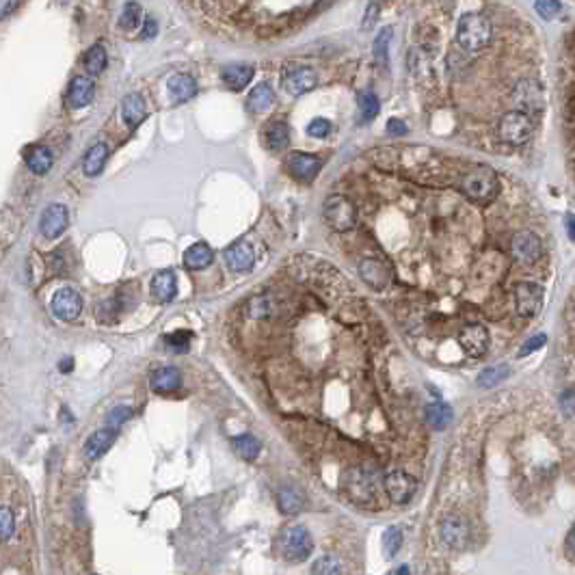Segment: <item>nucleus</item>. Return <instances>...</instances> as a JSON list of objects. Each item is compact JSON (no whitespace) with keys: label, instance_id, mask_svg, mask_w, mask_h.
Here are the masks:
<instances>
[{"label":"nucleus","instance_id":"f257e3e1","mask_svg":"<svg viewBox=\"0 0 575 575\" xmlns=\"http://www.w3.org/2000/svg\"><path fill=\"white\" fill-rule=\"evenodd\" d=\"M461 193L465 195L470 202L474 204H491L500 193V180L498 173L491 167L478 165L470 171L463 173V178L458 182Z\"/></svg>","mask_w":575,"mask_h":575},{"label":"nucleus","instance_id":"f03ea898","mask_svg":"<svg viewBox=\"0 0 575 575\" xmlns=\"http://www.w3.org/2000/svg\"><path fill=\"white\" fill-rule=\"evenodd\" d=\"M491 35H493L491 22L482 13L472 11V13H465L458 20L456 41H458V46L463 50L478 52V50L486 48L489 46V41H491Z\"/></svg>","mask_w":575,"mask_h":575},{"label":"nucleus","instance_id":"7ed1b4c3","mask_svg":"<svg viewBox=\"0 0 575 575\" xmlns=\"http://www.w3.org/2000/svg\"><path fill=\"white\" fill-rule=\"evenodd\" d=\"M277 547H279V554L285 562L299 565V562H305L309 556H312L314 539L303 525H290L281 532Z\"/></svg>","mask_w":575,"mask_h":575},{"label":"nucleus","instance_id":"20e7f679","mask_svg":"<svg viewBox=\"0 0 575 575\" xmlns=\"http://www.w3.org/2000/svg\"><path fill=\"white\" fill-rule=\"evenodd\" d=\"M324 221L331 230L336 232H348L355 227L357 223V210L352 206V202L344 195H331L324 199V208H322Z\"/></svg>","mask_w":575,"mask_h":575},{"label":"nucleus","instance_id":"39448f33","mask_svg":"<svg viewBox=\"0 0 575 575\" xmlns=\"http://www.w3.org/2000/svg\"><path fill=\"white\" fill-rule=\"evenodd\" d=\"M500 139L508 145H523L530 141L535 132V119L528 117L521 110H511L500 119Z\"/></svg>","mask_w":575,"mask_h":575},{"label":"nucleus","instance_id":"423d86ee","mask_svg":"<svg viewBox=\"0 0 575 575\" xmlns=\"http://www.w3.org/2000/svg\"><path fill=\"white\" fill-rule=\"evenodd\" d=\"M513 102L517 104V110L525 113L528 117H535L543 113L545 108V94L543 87L537 80H519L513 89Z\"/></svg>","mask_w":575,"mask_h":575},{"label":"nucleus","instance_id":"0eeeda50","mask_svg":"<svg viewBox=\"0 0 575 575\" xmlns=\"http://www.w3.org/2000/svg\"><path fill=\"white\" fill-rule=\"evenodd\" d=\"M439 537L444 541L446 547L454 549V551H461L465 549L468 543H470V523L465 517L461 515H448L444 517L439 525Z\"/></svg>","mask_w":575,"mask_h":575},{"label":"nucleus","instance_id":"6e6552de","mask_svg":"<svg viewBox=\"0 0 575 575\" xmlns=\"http://www.w3.org/2000/svg\"><path fill=\"white\" fill-rule=\"evenodd\" d=\"M383 486H385L387 498L394 504H407L417 491V480L403 470H394L385 476Z\"/></svg>","mask_w":575,"mask_h":575},{"label":"nucleus","instance_id":"1a4fd4ad","mask_svg":"<svg viewBox=\"0 0 575 575\" xmlns=\"http://www.w3.org/2000/svg\"><path fill=\"white\" fill-rule=\"evenodd\" d=\"M458 344L465 355L480 359L486 355V350H489V331H486V327H482V324L463 327L458 334Z\"/></svg>","mask_w":575,"mask_h":575},{"label":"nucleus","instance_id":"9d476101","mask_svg":"<svg viewBox=\"0 0 575 575\" xmlns=\"http://www.w3.org/2000/svg\"><path fill=\"white\" fill-rule=\"evenodd\" d=\"M82 312V299L80 294L74 290V288H61V290L54 292L52 297V314L63 320L70 322L76 320Z\"/></svg>","mask_w":575,"mask_h":575},{"label":"nucleus","instance_id":"9b49d317","mask_svg":"<svg viewBox=\"0 0 575 575\" xmlns=\"http://www.w3.org/2000/svg\"><path fill=\"white\" fill-rule=\"evenodd\" d=\"M515 301H517V312L525 318L537 316L543 305V288L532 281H521L515 288Z\"/></svg>","mask_w":575,"mask_h":575},{"label":"nucleus","instance_id":"f8f14e48","mask_svg":"<svg viewBox=\"0 0 575 575\" xmlns=\"http://www.w3.org/2000/svg\"><path fill=\"white\" fill-rule=\"evenodd\" d=\"M511 251H513V255H515L519 262H523V264H535V262L541 257L543 247H541V240H539L537 234L523 230V232H517V234L513 236Z\"/></svg>","mask_w":575,"mask_h":575},{"label":"nucleus","instance_id":"ddd939ff","mask_svg":"<svg viewBox=\"0 0 575 575\" xmlns=\"http://www.w3.org/2000/svg\"><path fill=\"white\" fill-rule=\"evenodd\" d=\"M70 223V212L63 204H52L43 210L41 218H39V230L46 238H57L65 232Z\"/></svg>","mask_w":575,"mask_h":575},{"label":"nucleus","instance_id":"4468645a","mask_svg":"<svg viewBox=\"0 0 575 575\" xmlns=\"http://www.w3.org/2000/svg\"><path fill=\"white\" fill-rule=\"evenodd\" d=\"M316 82H318L316 72L309 68H303V65L301 68H290L283 74V87L290 96H303L307 91H312Z\"/></svg>","mask_w":575,"mask_h":575},{"label":"nucleus","instance_id":"2eb2a0df","mask_svg":"<svg viewBox=\"0 0 575 575\" xmlns=\"http://www.w3.org/2000/svg\"><path fill=\"white\" fill-rule=\"evenodd\" d=\"M348 493L355 502H372L377 495V480L366 470H352L348 476Z\"/></svg>","mask_w":575,"mask_h":575},{"label":"nucleus","instance_id":"dca6fc26","mask_svg":"<svg viewBox=\"0 0 575 575\" xmlns=\"http://www.w3.org/2000/svg\"><path fill=\"white\" fill-rule=\"evenodd\" d=\"M288 167H290L292 175L301 182H312L316 175L322 169V160L314 154H305V151H294L290 160H288Z\"/></svg>","mask_w":575,"mask_h":575},{"label":"nucleus","instance_id":"f3484780","mask_svg":"<svg viewBox=\"0 0 575 575\" xmlns=\"http://www.w3.org/2000/svg\"><path fill=\"white\" fill-rule=\"evenodd\" d=\"M223 257L227 262L230 271H234V273H247L255 264V253L249 242H234L232 247L225 249Z\"/></svg>","mask_w":575,"mask_h":575},{"label":"nucleus","instance_id":"a211bd4d","mask_svg":"<svg viewBox=\"0 0 575 575\" xmlns=\"http://www.w3.org/2000/svg\"><path fill=\"white\" fill-rule=\"evenodd\" d=\"M149 288H151V297L158 303H169L175 299V294H178V277H175V273L169 269L160 271L154 275Z\"/></svg>","mask_w":575,"mask_h":575},{"label":"nucleus","instance_id":"6ab92c4d","mask_svg":"<svg viewBox=\"0 0 575 575\" xmlns=\"http://www.w3.org/2000/svg\"><path fill=\"white\" fill-rule=\"evenodd\" d=\"M117 439V431L115 428H102V431H96L89 439H87L84 444V456L89 461H96L100 458L102 454L108 452V448L115 444Z\"/></svg>","mask_w":575,"mask_h":575},{"label":"nucleus","instance_id":"aec40b11","mask_svg":"<svg viewBox=\"0 0 575 575\" xmlns=\"http://www.w3.org/2000/svg\"><path fill=\"white\" fill-rule=\"evenodd\" d=\"M182 387V372L173 366L160 368L151 374V389L158 394H171Z\"/></svg>","mask_w":575,"mask_h":575},{"label":"nucleus","instance_id":"412c9836","mask_svg":"<svg viewBox=\"0 0 575 575\" xmlns=\"http://www.w3.org/2000/svg\"><path fill=\"white\" fill-rule=\"evenodd\" d=\"M169 87V96L175 104H182V102H188L191 98H195L197 94V82L193 76L188 74H173L167 82Z\"/></svg>","mask_w":575,"mask_h":575},{"label":"nucleus","instance_id":"4be33fe9","mask_svg":"<svg viewBox=\"0 0 575 575\" xmlns=\"http://www.w3.org/2000/svg\"><path fill=\"white\" fill-rule=\"evenodd\" d=\"M96 96V82L87 76H76L70 84V94H68V100H70V106L72 108H82L87 106Z\"/></svg>","mask_w":575,"mask_h":575},{"label":"nucleus","instance_id":"5701e85b","mask_svg":"<svg viewBox=\"0 0 575 575\" xmlns=\"http://www.w3.org/2000/svg\"><path fill=\"white\" fill-rule=\"evenodd\" d=\"M121 115L130 128H137L147 117V106L141 94H128L121 102Z\"/></svg>","mask_w":575,"mask_h":575},{"label":"nucleus","instance_id":"b1692460","mask_svg":"<svg viewBox=\"0 0 575 575\" xmlns=\"http://www.w3.org/2000/svg\"><path fill=\"white\" fill-rule=\"evenodd\" d=\"M214 262V251L206 242H195L184 251V267L188 271H204Z\"/></svg>","mask_w":575,"mask_h":575},{"label":"nucleus","instance_id":"393cba45","mask_svg":"<svg viewBox=\"0 0 575 575\" xmlns=\"http://www.w3.org/2000/svg\"><path fill=\"white\" fill-rule=\"evenodd\" d=\"M24 160H27V167L35 173V175H43L48 173L52 163H54V154L50 147L46 145H35L31 147L27 154H24Z\"/></svg>","mask_w":575,"mask_h":575},{"label":"nucleus","instance_id":"a878e982","mask_svg":"<svg viewBox=\"0 0 575 575\" xmlns=\"http://www.w3.org/2000/svg\"><path fill=\"white\" fill-rule=\"evenodd\" d=\"M359 273H361L364 281L370 283L372 288H383L389 281V269L383 262L374 260V257H368L359 264Z\"/></svg>","mask_w":575,"mask_h":575},{"label":"nucleus","instance_id":"bb28decb","mask_svg":"<svg viewBox=\"0 0 575 575\" xmlns=\"http://www.w3.org/2000/svg\"><path fill=\"white\" fill-rule=\"evenodd\" d=\"M221 78L230 89H245L253 78V68L251 65H227V68L221 70Z\"/></svg>","mask_w":575,"mask_h":575},{"label":"nucleus","instance_id":"cd10ccee","mask_svg":"<svg viewBox=\"0 0 575 575\" xmlns=\"http://www.w3.org/2000/svg\"><path fill=\"white\" fill-rule=\"evenodd\" d=\"M275 102V94L271 89V84H257L251 89L249 98H247V104H249V110L255 115L264 113V110H269Z\"/></svg>","mask_w":575,"mask_h":575},{"label":"nucleus","instance_id":"c85d7f7f","mask_svg":"<svg viewBox=\"0 0 575 575\" xmlns=\"http://www.w3.org/2000/svg\"><path fill=\"white\" fill-rule=\"evenodd\" d=\"M106 158H108V147L104 143H96L89 151H87V156L82 160V171L84 175H89V178H94V175H98L104 165H106Z\"/></svg>","mask_w":575,"mask_h":575},{"label":"nucleus","instance_id":"c756f323","mask_svg":"<svg viewBox=\"0 0 575 575\" xmlns=\"http://www.w3.org/2000/svg\"><path fill=\"white\" fill-rule=\"evenodd\" d=\"M264 137H267L269 149L281 151V149L288 147V143H290V128H288L283 121H273V124H269L267 132H264Z\"/></svg>","mask_w":575,"mask_h":575},{"label":"nucleus","instance_id":"7c9ffc66","mask_svg":"<svg viewBox=\"0 0 575 575\" xmlns=\"http://www.w3.org/2000/svg\"><path fill=\"white\" fill-rule=\"evenodd\" d=\"M277 504L283 515H297L303 508V495L294 489V486H283L277 493Z\"/></svg>","mask_w":575,"mask_h":575},{"label":"nucleus","instance_id":"2f4dec72","mask_svg":"<svg viewBox=\"0 0 575 575\" xmlns=\"http://www.w3.org/2000/svg\"><path fill=\"white\" fill-rule=\"evenodd\" d=\"M426 422L435 431H444L452 422V409L446 403H433L426 407Z\"/></svg>","mask_w":575,"mask_h":575},{"label":"nucleus","instance_id":"473e14b6","mask_svg":"<svg viewBox=\"0 0 575 575\" xmlns=\"http://www.w3.org/2000/svg\"><path fill=\"white\" fill-rule=\"evenodd\" d=\"M232 446H234L236 454L240 458H245V461H253L260 454V441L253 435H240V437H236L232 441Z\"/></svg>","mask_w":575,"mask_h":575},{"label":"nucleus","instance_id":"72a5a7b5","mask_svg":"<svg viewBox=\"0 0 575 575\" xmlns=\"http://www.w3.org/2000/svg\"><path fill=\"white\" fill-rule=\"evenodd\" d=\"M508 374H511V368L504 366V364L486 368L478 374V387H495L508 377Z\"/></svg>","mask_w":575,"mask_h":575},{"label":"nucleus","instance_id":"f704fd0d","mask_svg":"<svg viewBox=\"0 0 575 575\" xmlns=\"http://www.w3.org/2000/svg\"><path fill=\"white\" fill-rule=\"evenodd\" d=\"M82 63H84V70L89 72V74H100L106 68V50H104V46H100V43L91 46L89 50H87Z\"/></svg>","mask_w":575,"mask_h":575},{"label":"nucleus","instance_id":"c9c22d12","mask_svg":"<svg viewBox=\"0 0 575 575\" xmlns=\"http://www.w3.org/2000/svg\"><path fill=\"white\" fill-rule=\"evenodd\" d=\"M381 110V104H379V98L374 96L372 91H366L361 94L359 98V115H361V124H370L374 117L379 115Z\"/></svg>","mask_w":575,"mask_h":575},{"label":"nucleus","instance_id":"e433bc0d","mask_svg":"<svg viewBox=\"0 0 575 575\" xmlns=\"http://www.w3.org/2000/svg\"><path fill=\"white\" fill-rule=\"evenodd\" d=\"M141 20H143L141 5H137V3H126L124 5V11L119 15V27L124 31H135L141 24Z\"/></svg>","mask_w":575,"mask_h":575},{"label":"nucleus","instance_id":"4c0bfd02","mask_svg":"<svg viewBox=\"0 0 575 575\" xmlns=\"http://www.w3.org/2000/svg\"><path fill=\"white\" fill-rule=\"evenodd\" d=\"M312 575H344V567L336 556H320L312 565Z\"/></svg>","mask_w":575,"mask_h":575},{"label":"nucleus","instance_id":"58836bf2","mask_svg":"<svg viewBox=\"0 0 575 575\" xmlns=\"http://www.w3.org/2000/svg\"><path fill=\"white\" fill-rule=\"evenodd\" d=\"M401 547H403V530L396 528V525L387 528L385 535H383V554L387 558H394Z\"/></svg>","mask_w":575,"mask_h":575},{"label":"nucleus","instance_id":"ea45409f","mask_svg":"<svg viewBox=\"0 0 575 575\" xmlns=\"http://www.w3.org/2000/svg\"><path fill=\"white\" fill-rule=\"evenodd\" d=\"M389 41H391V29H383L377 39H374V57L381 65H387V54H389Z\"/></svg>","mask_w":575,"mask_h":575},{"label":"nucleus","instance_id":"a19ab883","mask_svg":"<svg viewBox=\"0 0 575 575\" xmlns=\"http://www.w3.org/2000/svg\"><path fill=\"white\" fill-rule=\"evenodd\" d=\"M191 338H193L191 331H175V334L165 338V344L173 352H186L188 346H191Z\"/></svg>","mask_w":575,"mask_h":575},{"label":"nucleus","instance_id":"79ce46f5","mask_svg":"<svg viewBox=\"0 0 575 575\" xmlns=\"http://www.w3.org/2000/svg\"><path fill=\"white\" fill-rule=\"evenodd\" d=\"M130 417H132V409L126 407V405H121V407H115L113 411L106 415V424H108V428H115L117 431L124 422H128Z\"/></svg>","mask_w":575,"mask_h":575},{"label":"nucleus","instance_id":"37998d69","mask_svg":"<svg viewBox=\"0 0 575 575\" xmlns=\"http://www.w3.org/2000/svg\"><path fill=\"white\" fill-rule=\"evenodd\" d=\"M329 132H331V124H329V119H322V117H316L307 126V135L314 139H324V137H329Z\"/></svg>","mask_w":575,"mask_h":575},{"label":"nucleus","instance_id":"c03bdc74","mask_svg":"<svg viewBox=\"0 0 575 575\" xmlns=\"http://www.w3.org/2000/svg\"><path fill=\"white\" fill-rule=\"evenodd\" d=\"M249 309H251V316L253 318H264V316H269L271 314V305H269V297H260V299H253L251 301V305H249Z\"/></svg>","mask_w":575,"mask_h":575},{"label":"nucleus","instance_id":"a18cd8bd","mask_svg":"<svg viewBox=\"0 0 575 575\" xmlns=\"http://www.w3.org/2000/svg\"><path fill=\"white\" fill-rule=\"evenodd\" d=\"M537 13L543 17V20H551L556 17V13L560 11V3H549V0H541V3L535 5Z\"/></svg>","mask_w":575,"mask_h":575},{"label":"nucleus","instance_id":"49530a36","mask_svg":"<svg viewBox=\"0 0 575 575\" xmlns=\"http://www.w3.org/2000/svg\"><path fill=\"white\" fill-rule=\"evenodd\" d=\"M0 521H3V539H11L13 535V525H15V517L11 513L9 506H3V513H0Z\"/></svg>","mask_w":575,"mask_h":575},{"label":"nucleus","instance_id":"de8ad7c7","mask_svg":"<svg viewBox=\"0 0 575 575\" xmlns=\"http://www.w3.org/2000/svg\"><path fill=\"white\" fill-rule=\"evenodd\" d=\"M545 342H547V336H545V334H539V336H535V338H530V340L521 346L519 357H525V355H530V352H535V350L543 348Z\"/></svg>","mask_w":575,"mask_h":575},{"label":"nucleus","instance_id":"09e8293b","mask_svg":"<svg viewBox=\"0 0 575 575\" xmlns=\"http://www.w3.org/2000/svg\"><path fill=\"white\" fill-rule=\"evenodd\" d=\"M560 409L565 415H575V391H565L560 396Z\"/></svg>","mask_w":575,"mask_h":575},{"label":"nucleus","instance_id":"8fccbe9b","mask_svg":"<svg viewBox=\"0 0 575 575\" xmlns=\"http://www.w3.org/2000/svg\"><path fill=\"white\" fill-rule=\"evenodd\" d=\"M407 132H409V128H407V124L403 119H389L387 121V135H391V137H405Z\"/></svg>","mask_w":575,"mask_h":575},{"label":"nucleus","instance_id":"3c124183","mask_svg":"<svg viewBox=\"0 0 575 575\" xmlns=\"http://www.w3.org/2000/svg\"><path fill=\"white\" fill-rule=\"evenodd\" d=\"M156 29H158V27H156V20H154V17H145V27H143V35H141V37H143V39H151L154 35H156Z\"/></svg>","mask_w":575,"mask_h":575},{"label":"nucleus","instance_id":"603ef678","mask_svg":"<svg viewBox=\"0 0 575 575\" xmlns=\"http://www.w3.org/2000/svg\"><path fill=\"white\" fill-rule=\"evenodd\" d=\"M379 9H381V7H379L377 3H372V5H368V13H366L368 17H366V22H364V27H366V29H370V27H372V22H374V17H377V13H379Z\"/></svg>","mask_w":575,"mask_h":575},{"label":"nucleus","instance_id":"864d4df0","mask_svg":"<svg viewBox=\"0 0 575 575\" xmlns=\"http://www.w3.org/2000/svg\"><path fill=\"white\" fill-rule=\"evenodd\" d=\"M15 7H17L15 3H0V11H3V17H7L9 11H13Z\"/></svg>","mask_w":575,"mask_h":575},{"label":"nucleus","instance_id":"5fc2aeb1","mask_svg":"<svg viewBox=\"0 0 575 575\" xmlns=\"http://www.w3.org/2000/svg\"><path fill=\"white\" fill-rule=\"evenodd\" d=\"M569 236L575 238V216H569Z\"/></svg>","mask_w":575,"mask_h":575},{"label":"nucleus","instance_id":"6e6d98bb","mask_svg":"<svg viewBox=\"0 0 575 575\" xmlns=\"http://www.w3.org/2000/svg\"><path fill=\"white\" fill-rule=\"evenodd\" d=\"M569 547L575 551V525L571 528V532H569Z\"/></svg>","mask_w":575,"mask_h":575},{"label":"nucleus","instance_id":"4d7b16f0","mask_svg":"<svg viewBox=\"0 0 575 575\" xmlns=\"http://www.w3.org/2000/svg\"><path fill=\"white\" fill-rule=\"evenodd\" d=\"M61 370H72V359H68V364H61Z\"/></svg>","mask_w":575,"mask_h":575},{"label":"nucleus","instance_id":"13d9d810","mask_svg":"<svg viewBox=\"0 0 575 575\" xmlns=\"http://www.w3.org/2000/svg\"><path fill=\"white\" fill-rule=\"evenodd\" d=\"M396 575H409V567H401Z\"/></svg>","mask_w":575,"mask_h":575},{"label":"nucleus","instance_id":"bf43d9fd","mask_svg":"<svg viewBox=\"0 0 575 575\" xmlns=\"http://www.w3.org/2000/svg\"><path fill=\"white\" fill-rule=\"evenodd\" d=\"M428 575H433V573H428Z\"/></svg>","mask_w":575,"mask_h":575}]
</instances>
